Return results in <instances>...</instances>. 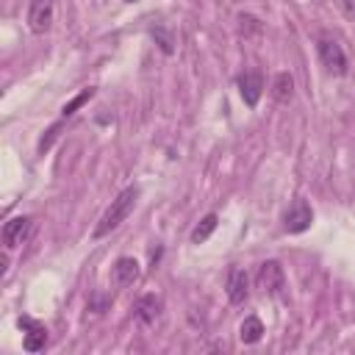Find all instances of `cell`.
Returning a JSON list of instances; mask_svg holds the SVG:
<instances>
[{"mask_svg": "<svg viewBox=\"0 0 355 355\" xmlns=\"http://www.w3.org/2000/svg\"><path fill=\"white\" fill-rule=\"evenodd\" d=\"M136 197H139V189H136V186L122 189V191L111 200V205L105 208V214L100 216V222H97V227H94V239H103V236H108L111 230H116V227L128 219V214L133 211Z\"/></svg>", "mask_w": 355, "mask_h": 355, "instance_id": "1", "label": "cell"}, {"mask_svg": "<svg viewBox=\"0 0 355 355\" xmlns=\"http://www.w3.org/2000/svg\"><path fill=\"white\" fill-rule=\"evenodd\" d=\"M316 50H319L322 67H324L330 75H344V72H347V55H344V50H341V44H338L336 39L322 36L319 44H316Z\"/></svg>", "mask_w": 355, "mask_h": 355, "instance_id": "2", "label": "cell"}, {"mask_svg": "<svg viewBox=\"0 0 355 355\" xmlns=\"http://www.w3.org/2000/svg\"><path fill=\"white\" fill-rule=\"evenodd\" d=\"M55 19V0H31L28 6V28L33 33H47Z\"/></svg>", "mask_w": 355, "mask_h": 355, "instance_id": "3", "label": "cell"}, {"mask_svg": "<svg viewBox=\"0 0 355 355\" xmlns=\"http://www.w3.org/2000/svg\"><path fill=\"white\" fill-rule=\"evenodd\" d=\"M258 286L272 294V297H280L283 288H286V275H283V266L277 261H263L261 269H258Z\"/></svg>", "mask_w": 355, "mask_h": 355, "instance_id": "4", "label": "cell"}, {"mask_svg": "<svg viewBox=\"0 0 355 355\" xmlns=\"http://www.w3.org/2000/svg\"><path fill=\"white\" fill-rule=\"evenodd\" d=\"M311 222H313V211H311V205H308L305 200H294L291 208H288L286 216H283L286 233H305V230L311 227Z\"/></svg>", "mask_w": 355, "mask_h": 355, "instance_id": "5", "label": "cell"}, {"mask_svg": "<svg viewBox=\"0 0 355 355\" xmlns=\"http://www.w3.org/2000/svg\"><path fill=\"white\" fill-rule=\"evenodd\" d=\"M225 288H227V300H230L233 305H241V302L250 297V277H247V272H244L241 266H233V269L227 272Z\"/></svg>", "mask_w": 355, "mask_h": 355, "instance_id": "6", "label": "cell"}, {"mask_svg": "<svg viewBox=\"0 0 355 355\" xmlns=\"http://www.w3.org/2000/svg\"><path fill=\"white\" fill-rule=\"evenodd\" d=\"M239 92H241V100L252 108V105H258V100H261V94H263V75L261 72H244L241 78H239Z\"/></svg>", "mask_w": 355, "mask_h": 355, "instance_id": "7", "label": "cell"}, {"mask_svg": "<svg viewBox=\"0 0 355 355\" xmlns=\"http://www.w3.org/2000/svg\"><path fill=\"white\" fill-rule=\"evenodd\" d=\"M139 261L136 258H130V255H122L116 263H114V269H111V275H114V283L116 286H133L136 280H139Z\"/></svg>", "mask_w": 355, "mask_h": 355, "instance_id": "8", "label": "cell"}, {"mask_svg": "<svg viewBox=\"0 0 355 355\" xmlns=\"http://www.w3.org/2000/svg\"><path fill=\"white\" fill-rule=\"evenodd\" d=\"M19 327L25 330V338H22V347L28 349V352H39L42 347H44V341H47V330H44V324H39V322H33V319H19Z\"/></svg>", "mask_w": 355, "mask_h": 355, "instance_id": "9", "label": "cell"}, {"mask_svg": "<svg viewBox=\"0 0 355 355\" xmlns=\"http://www.w3.org/2000/svg\"><path fill=\"white\" fill-rule=\"evenodd\" d=\"M28 230H31V219H28V216H14V219H8V222L3 225V244H6V250L17 247V244L28 236Z\"/></svg>", "mask_w": 355, "mask_h": 355, "instance_id": "10", "label": "cell"}, {"mask_svg": "<svg viewBox=\"0 0 355 355\" xmlns=\"http://www.w3.org/2000/svg\"><path fill=\"white\" fill-rule=\"evenodd\" d=\"M158 313H161V300H158L155 294L139 297V302H136V316H139V322L153 324V322L158 319Z\"/></svg>", "mask_w": 355, "mask_h": 355, "instance_id": "11", "label": "cell"}, {"mask_svg": "<svg viewBox=\"0 0 355 355\" xmlns=\"http://www.w3.org/2000/svg\"><path fill=\"white\" fill-rule=\"evenodd\" d=\"M291 94H294V78L288 72H277L275 80H272V97L277 103H288Z\"/></svg>", "mask_w": 355, "mask_h": 355, "instance_id": "12", "label": "cell"}, {"mask_svg": "<svg viewBox=\"0 0 355 355\" xmlns=\"http://www.w3.org/2000/svg\"><path fill=\"white\" fill-rule=\"evenodd\" d=\"M261 336H263L261 319H258V316H247V319L241 322V327H239V338H241L244 344H255V341H261Z\"/></svg>", "mask_w": 355, "mask_h": 355, "instance_id": "13", "label": "cell"}, {"mask_svg": "<svg viewBox=\"0 0 355 355\" xmlns=\"http://www.w3.org/2000/svg\"><path fill=\"white\" fill-rule=\"evenodd\" d=\"M216 225H219V216L216 214H208V216H202V222L191 230V244H202L214 230H216Z\"/></svg>", "mask_w": 355, "mask_h": 355, "instance_id": "14", "label": "cell"}, {"mask_svg": "<svg viewBox=\"0 0 355 355\" xmlns=\"http://www.w3.org/2000/svg\"><path fill=\"white\" fill-rule=\"evenodd\" d=\"M92 94H94V89H83V92H80L78 97H72V100H69V103L64 105V111H61V114H64V116L75 114V108H80V105H83L86 100H92Z\"/></svg>", "mask_w": 355, "mask_h": 355, "instance_id": "15", "label": "cell"}, {"mask_svg": "<svg viewBox=\"0 0 355 355\" xmlns=\"http://www.w3.org/2000/svg\"><path fill=\"white\" fill-rule=\"evenodd\" d=\"M239 22H241V33H247V31H258L261 25H258V19L255 17H250V14H241L239 17Z\"/></svg>", "mask_w": 355, "mask_h": 355, "instance_id": "16", "label": "cell"}, {"mask_svg": "<svg viewBox=\"0 0 355 355\" xmlns=\"http://www.w3.org/2000/svg\"><path fill=\"white\" fill-rule=\"evenodd\" d=\"M155 33H158V42H161V50H164V53H172V50H175V47H172V39H169V36H166V33H164L161 28H158Z\"/></svg>", "mask_w": 355, "mask_h": 355, "instance_id": "17", "label": "cell"}, {"mask_svg": "<svg viewBox=\"0 0 355 355\" xmlns=\"http://www.w3.org/2000/svg\"><path fill=\"white\" fill-rule=\"evenodd\" d=\"M125 3H136V0H125Z\"/></svg>", "mask_w": 355, "mask_h": 355, "instance_id": "18", "label": "cell"}]
</instances>
